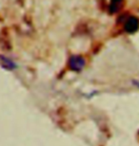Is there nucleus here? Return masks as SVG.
Returning <instances> with one entry per match:
<instances>
[{
  "label": "nucleus",
  "instance_id": "obj_1",
  "mask_svg": "<svg viewBox=\"0 0 139 146\" xmlns=\"http://www.w3.org/2000/svg\"><path fill=\"white\" fill-rule=\"evenodd\" d=\"M85 59L80 55H73L69 60V68L71 70L79 72L84 68L85 66Z\"/></svg>",
  "mask_w": 139,
  "mask_h": 146
},
{
  "label": "nucleus",
  "instance_id": "obj_3",
  "mask_svg": "<svg viewBox=\"0 0 139 146\" xmlns=\"http://www.w3.org/2000/svg\"><path fill=\"white\" fill-rule=\"evenodd\" d=\"M122 3H123V0H111L110 7H109L110 8L111 13H117L121 9V7H122Z\"/></svg>",
  "mask_w": 139,
  "mask_h": 146
},
{
  "label": "nucleus",
  "instance_id": "obj_2",
  "mask_svg": "<svg viewBox=\"0 0 139 146\" xmlns=\"http://www.w3.org/2000/svg\"><path fill=\"white\" fill-rule=\"evenodd\" d=\"M124 29L127 33H134L139 29V19L135 16H129L125 21Z\"/></svg>",
  "mask_w": 139,
  "mask_h": 146
},
{
  "label": "nucleus",
  "instance_id": "obj_4",
  "mask_svg": "<svg viewBox=\"0 0 139 146\" xmlns=\"http://www.w3.org/2000/svg\"><path fill=\"white\" fill-rule=\"evenodd\" d=\"M134 84H136V86H139V83H136V82H134Z\"/></svg>",
  "mask_w": 139,
  "mask_h": 146
}]
</instances>
